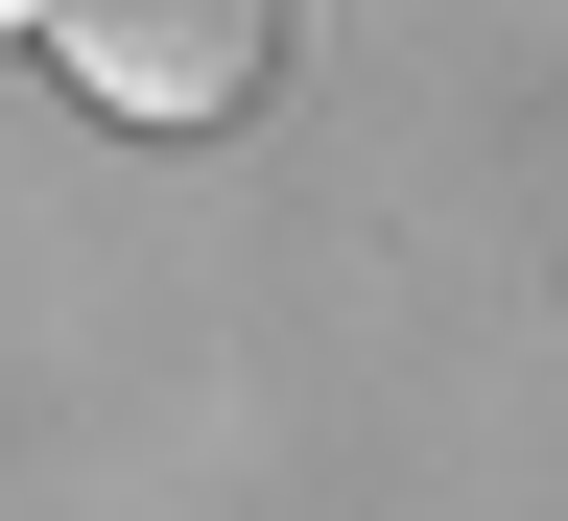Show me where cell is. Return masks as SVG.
I'll list each match as a JSON object with an SVG mask.
<instances>
[{
	"label": "cell",
	"mask_w": 568,
	"mask_h": 521,
	"mask_svg": "<svg viewBox=\"0 0 568 521\" xmlns=\"http://www.w3.org/2000/svg\"><path fill=\"white\" fill-rule=\"evenodd\" d=\"M48 48H71V96H95L119 142H213V119L261 96L284 0H48Z\"/></svg>",
	"instance_id": "obj_1"
}]
</instances>
